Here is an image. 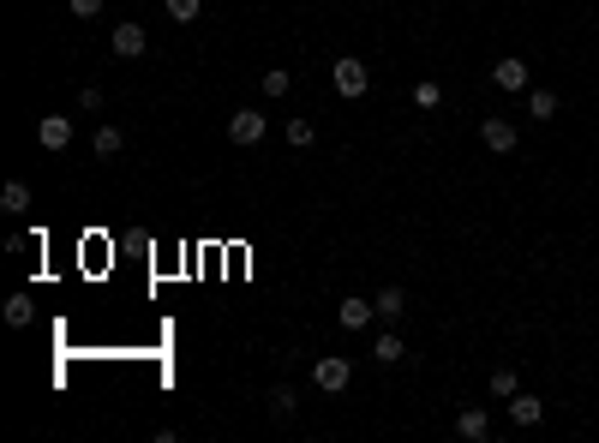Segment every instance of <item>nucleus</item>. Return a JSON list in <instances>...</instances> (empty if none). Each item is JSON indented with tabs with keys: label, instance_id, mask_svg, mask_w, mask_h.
I'll use <instances>...</instances> for the list:
<instances>
[{
	"label": "nucleus",
	"instance_id": "dca6fc26",
	"mask_svg": "<svg viewBox=\"0 0 599 443\" xmlns=\"http://www.w3.org/2000/svg\"><path fill=\"white\" fill-rule=\"evenodd\" d=\"M162 6H168V18H174V25H192V18L204 13V0H162Z\"/></svg>",
	"mask_w": 599,
	"mask_h": 443
},
{
	"label": "nucleus",
	"instance_id": "f03ea898",
	"mask_svg": "<svg viewBox=\"0 0 599 443\" xmlns=\"http://www.w3.org/2000/svg\"><path fill=\"white\" fill-rule=\"evenodd\" d=\"M336 90H342V96H366V90H371V66L354 60V55L336 60Z\"/></svg>",
	"mask_w": 599,
	"mask_h": 443
},
{
	"label": "nucleus",
	"instance_id": "f8f14e48",
	"mask_svg": "<svg viewBox=\"0 0 599 443\" xmlns=\"http://www.w3.org/2000/svg\"><path fill=\"white\" fill-rule=\"evenodd\" d=\"M371 359H378V366H401L408 347H401V336H378V342H371Z\"/></svg>",
	"mask_w": 599,
	"mask_h": 443
},
{
	"label": "nucleus",
	"instance_id": "ddd939ff",
	"mask_svg": "<svg viewBox=\"0 0 599 443\" xmlns=\"http://www.w3.org/2000/svg\"><path fill=\"white\" fill-rule=\"evenodd\" d=\"M0 210H30V186H25V180H6V186H0Z\"/></svg>",
	"mask_w": 599,
	"mask_h": 443
},
{
	"label": "nucleus",
	"instance_id": "20e7f679",
	"mask_svg": "<svg viewBox=\"0 0 599 443\" xmlns=\"http://www.w3.org/2000/svg\"><path fill=\"white\" fill-rule=\"evenodd\" d=\"M228 138L234 144H258V138H264V115H258V108H234V115H228Z\"/></svg>",
	"mask_w": 599,
	"mask_h": 443
},
{
	"label": "nucleus",
	"instance_id": "f3484780",
	"mask_svg": "<svg viewBox=\"0 0 599 443\" xmlns=\"http://www.w3.org/2000/svg\"><path fill=\"white\" fill-rule=\"evenodd\" d=\"M438 102H443V85L420 78V85H414V108H438Z\"/></svg>",
	"mask_w": 599,
	"mask_h": 443
},
{
	"label": "nucleus",
	"instance_id": "f257e3e1",
	"mask_svg": "<svg viewBox=\"0 0 599 443\" xmlns=\"http://www.w3.org/2000/svg\"><path fill=\"white\" fill-rule=\"evenodd\" d=\"M312 384L336 396V389H348V384H354V366H348L342 354H324V359H312Z\"/></svg>",
	"mask_w": 599,
	"mask_h": 443
},
{
	"label": "nucleus",
	"instance_id": "4be33fe9",
	"mask_svg": "<svg viewBox=\"0 0 599 443\" xmlns=\"http://www.w3.org/2000/svg\"><path fill=\"white\" fill-rule=\"evenodd\" d=\"M492 396H515V372H510V366H498V372H492Z\"/></svg>",
	"mask_w": 599,
	"mask_h": 443
},
{
	"label": "nucleus",
	"instance_id": "0eeeda50",
	"mask_svg": "<svg viewBox=\"0 0 599 443\" xmlns=\"http://www.w3.org/2000/svg\"><path fill=\"white\" fill-rule=\"evenodd\" d=\"M492 85L498 90H528V66H522V60H498V66H492Z\"/></svg>",
	"mask_w": 599,
	"mask_h": 443
},
{
	"label": "nucleus",
	"instance_id": "1a4fd4ad",
	"mask_svg": "<svg viewBox=\"0 0 599 443\" xmlns=\"http://www.w3.org/2000/svg\"><path fill=\"white\" fill-rule=\"evenodd\" d=\"M510 419H515V426H540V419H545V401H533V396H522V389H515Z\"/></svg>",
	"mask_w": 599,
	"mask_h": 443
},
{
	"label": "nucleus",
	"instance_id": "a211bd4d",
	"mask_svg": "<svg viewBox=\"0 0 599 443\" xmlns=\"http://www.w3.org/2000/svg\"><path fill=\"white\" fill-rule=\"evenodd\" d=\"M120 144H127V138H120V126H102L96 132V156H120Z\"/></svg>",
	"mask_w": 599,
	"mask_h": 443
},
{
	"label": "nucleus",
	"instance_id": "4468645a",
	"mask_svg": "<svg viewBox=\"0 0 599 443\" xmlns=\"http://www.w3.org/2000/svg\"><path fill=\"white\" fill-rule=\"evenodd\" d=\"M30 317H36V300H30V294H13V300H6V324H13V329H25Z\"/></svg>",
	"mask_w": 599,
	"mask_h": 443
},
{
	"label": "nucleus",
	"instance_id": "9b49d317",
	"mask_svg": "<svg viewBox=\"0 0 599 443\" xmlns=\"http://www.w3.org/2000/svg\"><path fill=\"white\" fill-rule=\"evenodd\" d=\"M371 306H378V317H384V324H396V317L408 312V294H401V287H384V294H378Z\"/></svg>",
	"mask_w": 599,
	"mask_h": 443
},
{
	"label": "nucleus",
	"instance_id": "423d86ee",
	"mask_svg": "<svg viewBox=\"0 0 599 443\" xmlns=\"http://www.w3.org/2000/svg\"><path fill=\"white\" fill-rule=\"evenodd\" d=\"M480 138H485V150H498V156H510V150H515V126H510V120H498V115L480 120Z\"/></svg>",
	"mask_w": 599,
	"mask_h": 443
},
{
	"label": "nucleus",
	"instance_id": "5701e85b",
	"mask_svg": "<svg viewBox=\"0 0 599 443\" xmlns=\"http://www.w3.org/2000/svg\"><path fill=\"white\" fill-rule=\"evenodd\" d=\"M78 108H90V115H96V108H102V90L85 85V90H78Z\"/></svg>",
	"mask_w": 599,
	"mask_h": 443
},
{
	"label": "nucleus",
	"instance_id": "aec40b11",
	"mask_svg": "<svg viewBox=\"0 0 599 443\" xmlns=\"http://www.w3.org/2000/svg\"><path fill=\"white\" fill-rule=\"evenodd\" d=\"M288 85H294V78H288L282 66H270V72H264V96H288Z\"/></svg>",
	"mask_w": 599,
	"mask_h": 443
},
{
	"label": "nucleus",
	"instance_id": "2eb2a0df",
	"mask_svg": "<svg viewBox=\"0 0 599 443\" xmlns=\"http://www.w3.org/2000/svg\"><path fill=\"white\" fill-rule=\"evenodd\" d=\"M528 115L533 120H552L557 115V96H552V90H528Z\"/></svg>",
	"mask_w": 599,
	"mask_h": 443
},
{
	"label": "nucleus",
	"instance_id": "6ab92c4d",
	"mask_svg": "<svg viewBox=\"0 0 599 443\" xmlns=\"http://www.w3.org/2000/svg\"><path fill=\"white\" fill-rule=\"evenodd\" d=\"M312 138H318V132H312V120H288V144H294V150H306Z\"/></svg>",
	"mask_w": 599,
	"mask_h": 443
},
{
	"label": "nucleus",
	"instance_id": "7ed1b4c3",
	"mask_svg": "<svg viewBox=\"0 0 599 443\" xmlns=\"http://www.w3.org/2000/svg\"><path fill=\"white\" fill-rule=\"evenodd\" d=\"M108 43H115V55H120V60H138L144 48H150V36H144L138 18H127V25H115V36H108Z\"/></svg>",
	"mask_w": 599,
	"mask_h": 443
},
{
	"label": "nucleus",
	"instance_id": "9d476101",
	"mask_svg": "<svg viewBox=\"0 0 599 443\" xmlns=\"http://www.w3.org/2000/svg\"><path fill=\"white\" fill-rule=\"evenodd\" d=\"M456 431H462V438H473V443H480V438H492V419H485V408H462Z\"/></svg>",
	"mask_w": 599,
	"mask_h": 443
},
{
	"label": "nucleus",
	"instance_id": "412c9836",
	"mask_svg": "<svg viewBox=\"0 0 599 443\" xmlns=\"http://www.w3.org/2000/svg\"><path fill=\"white\" fill-rule=\"evenodd\" d=\"M270 414H276V419H288V414H294V389H288V384L270 396Z\"/></svg>",
	"mask_w": 599,
	"mask_h": 443
},
{
	"label": "nucleus",
	"instance_id": "b1692460",
	"mask_svg": "<svg viewBox=\"0 0 599 443\" xmlns=\"http://www.w3.org/2000/svg\"><path fill=\"white\" fill-rule=\"evenodd\" d=\"M66 6H72L78 18H96V13H102V0H66Z\"/></svg>",
	"mask_w": 599,
	"mask_h": 443
},
{
	"label": "nucleus",
	"instance_id": "39448f33",
	"mask_svg": "<svg viewBox=\"0 0 599 443\" xmlns=\"http://www.w3.org/2000/svg\"><path fill=\"white\" fill-rule=\"evenodd\" d=\"M36 144H43V150H66V144H72V120L66 115H43V120H36Z\"/></svg>",
	"mask_w": 599,
	"mask_h": 443
},
{
	"label": "nucleus",
	"instance_id": "6e6552de",
	"mask_svg": "<svg viewBox=\"0 0 599 443\" xmlns=\"http://www.w3.org/2000/svg\"><path fill=\"white\" fill-rule=\"evenodd\" d=\"M336 317H342V329H366L371 317H378V306H371V300H360V294H354V300H342V312H336Z\"/></svg>",
	"mask_w": 599,
	"mask_h": 443
}]
</instances>
